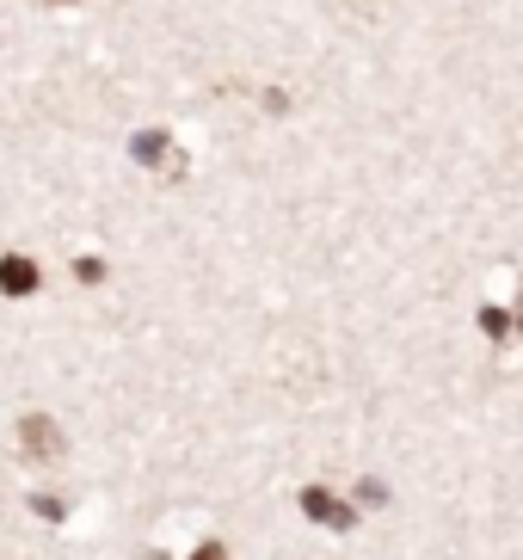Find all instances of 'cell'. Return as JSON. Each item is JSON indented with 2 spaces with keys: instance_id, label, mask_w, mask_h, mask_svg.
<instances>
[{
  "instance_id": "6da1fadb",
  "label": "cell",
  "mask_w": 523,
  "mask_h": 560,
  "mask_svg": "<svg viewBox=\"0 0 523 560\" xmlns=\"http://www.w3.org/2000/svg\"><path fill=\"white\" fill-rule=\"evenodd\" d=\"M302 505H309V517H321V524H333V529L351 524V511L333 505V493H321V487H314V493H302Z\"/></svg>"
},
{
  "instance_id": "7a4b0ae2",
  "label": "cell",
  "mask_w": 523,
  "mask_h": 560,
  "mask_svg": "<svg viewBox=\"0 0 523 560\" xmlns=\"http://www.w3.org/2000/svg\"><path fill=\"white\" fill-rule=\"evenodd\" d=\"M32 283H37V271H32L25 259H7V265H0V290H7V296H19V290H32Z\"/></svg>"
},
{
  "instance_id": "3957f363",
  "label": "cell",
  "mask_w": 523,
  "mask_h": 560,
  "mask_svg": "<svg viewBox=\"0 0 523 560\" xmlns=\"http://www.w3.org/2000/svg\"><path fill=\"white\" fill-rule=\"evenodd\" d=\"M25 438H32V456H56V425H49V419H32V425H25Z\"/></svg>"
},
{
  "instance_id": "277c9868",
  "label": "cell",
  "mask_w": 523,
  "mask_h": 560,
  "mask_svg": "<svg viewBox=\"0 0 523 560\" xmlns=\"http://www.w3.org/2000/svg\"><path fill=\"white\" fill-rule=\"evenodd\" d=\"M197 560H222V548H216V542H210V548H197Z\"/></svg>"
}]
</instances>
